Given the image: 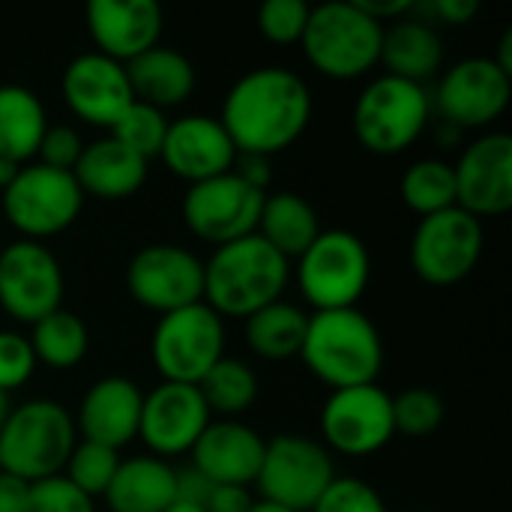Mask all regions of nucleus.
<instances>
[{
  "label": "nucleus",
  "instance_id": "nucleus-1",
  "mask_svg": "<svg viewBox=\"0 0 512 512\" xmlns=\"http://www.w3.org/2000/svg\"><path fill=\"white\" fill-rule=\"evenodd\" d=\"M312 120L306 81L285 66H261L240 75L222 102L219 123L237 153L276 156L297 144Z\"/></svg>",
  "mask_w": 512,
  "mask_h": 512
},
{
  "label": "nucleus",
  "instance_id": "nucleus-2",
  "mask_svg": "<svg viewBox=\"0 0 512 512\" xmlns=\"http://www.w3.org/2000/svg\"><path fill=\"white\" fill-rule=\"evenodd\" d=\"M291 264L264 237L249 234L216 246L204 261V303L225 318H249L258 309L282 300Z\"/></svg>",
  "mask_w": 512,
  "mask_h": 512
},
{
  "label": "nucleus",
  "instance_id": "nucleus-3",
  "mask_svg": "<svg viewBox=\"0 0 512 512\" xmlns=\"http://www.w3.org/2000/svg\"><path fill=\"white\" fill-rule=\"evenodd\" d=\"M300 357L330 390H345L378 381L384 366V342L378 327L357 306L330 309L309 315Z\"/></svg>",
  "mask_w": 512,
  "mask_h": 512
},
{
  "label": "nucleus",
  "instance_id": "nucleus-4",
  "mask_svg": "<svg viewBox=\"0 0 512 512\" xmlns=\"http://www.w3.org/2000/svg\"><path fill=\"white\" fill-rule=\"evenodd\" d=\"M78 444L75 417L54 399H30L0 426V471L24 483L54 477Z\"/></svg>",
  "mask_w": 512,
  "mask_h": 512
},
{
  "label": "nucleus",
  "instance_id": "nucleus-5",
  "mask_svg": "<svg viewBox=\"0 0 512 512\" xmlns=\"http://www.w3.org/2000/svg\"><path fill=\"white\" fill-rule=\"evenodd\" d=\"M381 36L384 24L369 18L354 0H330L312 6L300 45L321 75L351 81L378 66Z\"/></svg>",
  "mask_w": 512,
  "mask_h": 512
},
{
  "label": "nucleus",
  "instance_id": "nucleus-6",
  "mask_svg": "<svg viewBox=\"0 0 512 512\" xmlns=\"http://www.w3.org/2000/svg\"><path fill=\"white\" fill-rule=\"evenodd\" d=\"M429 114L432 99L423 84L384 72L360 90L351 120L360 147L378 156H396L423 135Z\"/></svg>",
  "mask_w": 512,
  "mask_h": 512
},
{
  "label": "nucleus",
  "instance_id": "nucleus-7",
  "mask_svg": "<svg viewBox=\"0 0 512 512\" xmlns=\"http://www.w3.org/2000/svg\"><path fill=\"white\" fill-rule=\"evenodd\" d=\"M372 279V255L366 243L345 228L321 231L297 258V282L315 312L354 309Z\"/></svg>",
  "mask_w": 512,
  "mask_h": 512
},
{
  "label": "nucleus",
  "instance_id": "nucleus-8",
  "mask_svg": "<svg viewBox=\"0 0 512 512\" xmlns=\"http://www.w3.org/2000/svg\"><path fill=\"white\" fill-rule=\"evenodd\" d=\"M6 222L24 237L42 243L66 231L84 207V192L78 189L72 171H57L42 162H27L15 180L0 192Z\"/></svg>",
  "mask_w": 512,
  "mask_h": 512
},
{
  "label": "nucleus",
  "instance_id": "nucleus-9",
  "mask_svg": "<svg viewBox=\"0 0 512 512\" xmlns=\"http://www.w3.org/2000/svg\"><path fill=\"white\" fill-rule=\"evenodd\" d=\"M150 354L162 381L198 387L201 378L225 357V321L204 300L159 315Z\"/></svg>",
  "mask_w": 512,
  "mask_h": 512
},
{
  "label": "nucleus",
  "instance_id": "nucleus-10",
  "mask_svg": "<svg viewBox=\"0 0 512 512\" xmlns=\"http://www.w3.org/2000/svg\"><path fill=\"white\" fill-rule=\"evenodd\" d=\"M336 480L330 450L303 435H276L264 447L258 468L261 501L291 512H309Z\"/></svg>",
  "mask_w": 512,
  "mask_h": 512
},
{
  "label": "nucleus",
  "instance_id": "nucleus-11",
  "mask_svg": "<svg viewBox=\"0 0 512 512\" xmlns=\"http://www.w3.org/2000/svg\"><path fill=\"white\" fill-rule=\"evenodd\" d=\"M483 255V222L462 207H447L441 213L423 216L411 234V267L414 273L435 285L447 288L474 273Z\"/></svg>",
  "mask_w": 512,
  "mask_h": 512
},
{
  "label": "nucleus",
  "instance_id": "nucleus-12",
  "mask_svg": "<svg viewBox=\"0 0 512 512\" xmlns=\"http://www.w3.org/2000/svg\"><path fill=\"white\" fill-rule=\"evenodd\" d=\"M264 198L267 192L228 171L201 183H189L183 195V219L195 237L225 246L258 231Z\"/></svg>",
  "mask_w": 512,
  "mask_h": 512
},
{
  "label": "nucleus",
  "instance_id": "nucleus-13",
  "mask_svg": "<svg viewBox=\"0 0 512 512\" xmlns=\"http://www.w3.org/2000/svg\"><path fill=\"white\" fill-rule=\"evenodd\" d=\"M126 288L132 300L150 312H177L204 300V261L183 246L150 243L132 255Z\"/></svg>",
  "mask_w": 512,
  "mask_h": 512
},
{
  "label": "nucleus",
  "instance_id": "nucleus-14",
  "mask_svg": "<svg viewBox=\"0 0 512 512\" xmlns=\"http://www.w3.org/2000/svg\"><path fill=\"white\" fill-rule=\"evenodd\" d=\"M321 432L330 450L342 456H372L393 435V396L378 384L333 390L321 408Z\"/></svg>",
  "mask_w": 512,
  "mask_h": 512
},
{
  "label": "nucleus",
  "instance_id": "nucleus-15",
  "mask_svg": "<svg viewBox=\"0 0 512 512\" xmlns=\"http://www.w3.org/2000/svg\"><path fill=\"white\" fill-rule=\"evenodd\" d=\"M63 303L57 255L36 240H15L0 252V306L9 318L36 324Z\"/></svg>",
  "mask_w": 512,
  "mask_h": 512
},
{
  "label": "nucleus",
  "instance_id": "nucleus-16",
  "mask_svg": "<svg viewBox=\"0 0 512 512\" xmlns=\"http://www.w3.org/2000/svg\"><path fill=\"white\" fill-rule=\"evenodd\" d=\"M510 75L492 57H468L450 66L438 87V111L453 129H483L510 105Z\"/></svg>",
  "mask_w": 512,
  "mask_h": 512
},
{
  "label": "nucleus",
  "instance_id": "nucleus-17",
  "mask_svg": "<svg viewBox=\"0 0 512 512\" xmlns=\"http://www.w3.org/2000/svg\"><path fill=\"white\" fill-rule=\"evenodd\" d=\"M207 426L210 408L195 384L162 381L141 402L138 438L156 459L189 453Z\"/></svg>",
  "mask_w": 512,
  "mask_h": 512
},
{
  "label": "nucleus",
  "instance_id": "nucleus-18",
  "mask_svg": "<svg viewBox=\"0 0 512 512\" xmlns=\"http://www.w3.org/2000/svg\"><path fill=\"white\" fill-rule=\"evenodd\" d=\"M456 177V207L483 219L504 216L512 207V138L507 132H489L471 141L459 162Z\"/></svg>",
  "mask_w": 512,
  "mask_h": 512
},
{
  "label": "nucleus",
  "instance_id": "nucleus-19",
  "mask_svg": "<svg viewBox=\"0 0 512 512\" xmlns=\"http://www.w3.org/2000/svg\"><path fill=\"white\" fill-rule=\"evenodd\" d=\"M60 87L75 117L87 120L90 126H105V129H111V123L135 99L129 78H126V66L99 51H84L72 57L69 66L63 69Z\"/></svg>",
  "mask_w": 512,
  "mask_h": 512
},
{
  "label": "nucleus",
  "instance_id": "nucleus-20",
  "mask_svg": "<svg viewBox=\"0 0 512 512\" xmlns=\"http://www.w3.org/2000/svg\"><path fill=\"white\" fill-rule=\"evenodd\" d=\"M165 168L186 183H201L219 174H228L237 159V147L231 144L219 117L207 114H183L168 120V132L159 150Z\"/></svg>",
  "mask_w": 512,
  "mask_h": 512
},
{
  "label": "nucleus",
  "instance_id": "nucleus-21",
  "mask_svg": "<svg viewBox=\"0 0 512 512\" xmlns=\"http://www.w3.org/2000/svg\"><path fill=\"white\" fill-rule=\"evenodd\" d=\"M87 30L99 54L126 66L159 45L162 6L156 0H90Z\"/></svg>",
  "mask_w": 512,
  "mask_h": 512
},
{
  "label": "nucleus",
  "instance_id": "nucleus-22",
  "mask_svg": "<svg viewBox=\"0 0 512 512\" xmlns=\"http://www.w3.org/2000/svg\"><path fill=\"white\" fill-rule=\"evenodd\" d=\"M267 441L240 420H210L195 441L192 468L210 486H249L258 477Z\"/></svg>",
  "mask_w": 512,
  "mask_h": 512
},
{
  "label": "nucleus",
  "instance_id": "nucleus-23",
  "mask_svg": "<svg viewBox=\"0 0 512 512\" xmlns=\"http://www.w3.org/2000/svg\"><path fill=\"white\" fill-rule=\"evenodd\" d=\"M141 402L144 393L132 378L123 375H105L84 393L75 417V432H81L84 441L111 447L120 453L129 441L138 438V420H141Z\"/></svg>",
  "mask_w": 512,
  "mask_h": 512
},
{
  "label": "nucleus",
  "instance_id": "nucleus-24",
  "mask_svg": "<svg viewBox=\"0 0 512 512\" xmlns=\"http://www.w3.org/2000/svg\"><path fill=\"white\" fill-rule=\"evenodd\" d=\"M72 177L78 189L90 198L102 201H123L132 198L147 180V159L123 147L117 138L105 135L84 144Z\"/></svg>",
  "mask_w": 512,
  "mask_h": 512
},
{
  "label": "nucleus",
  "instance_id": "nucleus-25",
  "mask_svg": "<svg viewBox=\"0 0 512 512\" xmlns=\"http://www.w3.org/2000/svg\"><path fill=\"white\" fill-rule=\"evenodd\" d=\"M105 501L111 512H165L177 501V471L156 456L120 459Z\"/></svg>",
  "mask_w": 512,
  "mask_h": 512
},
{
  "label": "nucleus",
  "instance_id": "nucleus-26",
  "mask_svg": "<svg viewBox=\"0 0 512 512\" xmlns=\"http://www.w3.org/2000/svg\"><path fill=\"white\" fill-rule=\"evenodd\" d=\"M126 78L132 96L159 111L186 102L195 90V66L189 63L186 54L165 45H153L150 51L129 60Z\"/></svg>",
  "mask_w": 512,
  "mask_h": 512
},
{
  "label": "nucleus",
  "instance_id": "nucleus-27",
  "mask_svg": "<svg viewBox=\"0 0 512 512\" xmlns=\"http://www.w3.org/2000/svg\"><path fill=\"white\" fill-rule=\"evenodd\" d=\"M378 63L387 66V75L423 84L444 63V39L426 21L399 18L393 27H384Z\"/></svg>",
  "mask_w": 512,
  "mask_h": 512
},
{
  "label": "nucleus",
  "instance_id": "nucleus-28",
  "mask_svg": "<svg viewBox=\"0 0 512 512\" xmlns=\"http://www.w3.org/2000/svg\"><path fill=\"white\" fill-rule=\"evenodd\" d=\"M321 231L324 228L318 222V213L303 195H297V192H267L255 234L264 237L279 255H285L288 261L300 258Z\"/></svg>",
  "mask_w": 512,
  "mask_h": 512
},
{
  "label": "nucleus",
  "instance_id": "nucleus-29",
  "mask_svg": "<svg viewBox=\"0 0 512 512\" xmlns=\"http://www.w3.org/2000/svg\"><path fill=\"white\" fill-rule=\"evenodd\" d=\"M48 129L42 99L21 84L0 87V156L27 165L36 159L39 141Z\"/></svg>",
  "mask_w": 512,
  "mask_h": 512
},
{
  "label": "nucleus",
  "instance_id": "nucleus-30",
  "mask_svg": "<svg viewBox=\"0 0 512 512\" xmlns=\"http://www.w3.org/2000/svg\"><path fill=\"white\" fill-rule=\"evenodd\" d=\"M309 315L285 300H276L246 318V345L261 360L285 363L300 354L306 339Z\"/></svg>",
  "mask_w": 512,
  "mask_h": 512
},
{
  "label": "nucleus",
  "instance_id": "nucleus-31",
  "mask_svg": "<svg viewBox=\"0 0 512 512\" xmlns=\"http://www.w3.org/2000/svg\"><path fill=\"white\" fill-rule=\"evenodd\" d=\"M27 342L33 348L36 363L63 372V369H75L84 360L90 336H87V324L75 312L60 306L57 312L33 324V336Z\"/></svg>",
  "mask_w": 512,
  "mask_h": 512
},
{
  "label": "nucleus",
  "instance_id": "nucleus-32",
  "mask_svg": "<svg viewBox=\"0 0 512 512\" xmlns=\"http://www.w3.org/2000/svg\"><path fill=\"white\" fill-rule=\"evenodd\" d=\"M210 414H222L225 420H237L246 414L258 399V378L255 372L234 357H222L198 384Z\"/></svg>",
  "mask_w": 512,
  "mask_h": 512
},
{
  "label": "nucleus",
  "instance_id": "nucleus-33",
  "mask_svg": "<svg viewBox=\"0 0 512 512\" xmlns=\"http://www.w3.org/2000/svg\"><path fill=\"white\" fill-rule=\"evenodd\" d=\"M402 201L408 210H414L420 219L441 213L447 207H456V177L453 165L444 159H420L408 165L399 183Z\"/></svg>",
  "mask_w": 512,
  "mask_h": 512
},
{
  "label": "nucleus",
  "instance_id": "nucleus-34",
  "mask_svg": "<svg viewBox=\"0 0 512 512\" xmlns=\"http://www.w3.org/2000/svg\"><path fill=\"white\" fill-rule=\"evenodd\" d=\"M165 132H168L165 111H159V108H153L147 102H138V99H132L129 108L111 123V138H117L123 147L144 156L147 162L153 156H159Z\"/></svg>",
  "mask_w": 512,
  "mask_h": 512
},
{
  "label": "nucleus",
  "instance_id": "nucleus-35",
  "mask_svg": "<svg viewBox=\"0 0 512 512\" xmlns=\"http://www.w3.org/2000/svg\"><path fill=\"white\" fill-rule=\"evenodd\" d=\"M120 468V453L111 450V447H102V444H93V441H78L69 462H66V480L75 483L84 495L96 498V495H105L114 474Z\"/></svg>",
  "mask_w": 512,
  "mask_h": 512
},
{
  "label": "nucleus",
  "instance_id": "nucleus-36",
  "mask_svg": "<svg viewBox=\"0 0 512 512\" xmlns=\"http://www.w3.org/2000/svg\"><path fill=\"white\" fill-rule=\"evenodd\" d=\"M444 423V399L429 387L402 390L393 399V426L405 438H429Z\"/></svg>",
  "mask_w": 512,
  "mask_h": 512
},
{
  "label": "nucleus",
  "instance_id": "nucleus-37",
  "mask_svg": "<svg viewBox=\"0 0 512 512\" xmlns=\"http://www.w3.org/2000/svg\"><path fill=\"white\" fill-rule=\"evenodd\" d=\"M309 12H312V6L303 0H267L258 9V27L270 42L291 45V42L303 39Z\"/></svg>",
  "mask_w": 512,
  "mask_h": 512
},
{
  "label": "nucleus",
  "instance_id": "nucleus-38",
  "mask_svg": "<svg viewBox=\"0 0 512 512\" xmlns=\"http://www.w3.org/2000/svg\"><path fill=\"white\" fill-rule=\"evenodd\" d=\"M309 512H387L378 489L357 477H336Z\"/></svg>",
  "mask_w": 512,
  "mask_h": 512
},
{
  "label": "nucleus",
  "instance_id": "nucleus-39",
  "mask_svg": "<svg viewBox=\"0 0 512 512\" xmlns=\"http://www.w3.org/2000/svg\"><path fill=\"white\" fill-rule=\"evenodd\" d=\"M27 512H96L93 498L84 495L63 474L30 483V507Z\"/></svg>",
  "mask_w": 512,
  "mask_h": 512
},
{
  "label": "nucleus",
  "instance_id": "nucleus-40",
  "mask_svg": "<svg viewBox=\"0 0 512 512\" xmlns=\"http://www.w3.org/2000/svg\"><path fill=\"white\" fill-rule=\"evenodd\" d=\"M36 372V357L27 336L0 330V390L9 396L12 390L24 387Z\"/></svg>",
  "mask_w": 512,
  "mask_h": 512
},
{
  "label": "nucleus",
  "instance_id": "nucleus-41",
  "mask_svg": "<svg viewBox=\"0 0 512 512\" xmlns=\"http://www.w3.org/2000/svg\"><path fill=\"white\" fill-rule=\"evenodd\" d=\"M81 150H84L81 135L72 126H48L42 141H39L36 162H42L48 168H57V171H72Z\"/></svg>",
  "mask_w": 512,
  "mask_h": 512
},
{
  "label": "nucleus",
  "instance_id": "nucleus-42",
  "mask_svg": "<svg viewBox=\"0 0 512 512\" xmlns=\"http://www.w3.org/2000/svg\"><path fill=\"white\" fill-rule=\"evenodd\" d=\"M240 180H246L249 186L270 192V180H273V168H270V156H258V153H237L234 168H231Z\"/></svg>",
  "mask_w": 512,
  "mask_h": 512
},
{
  "label": "nucleus",
  "instance_id": "nucleus-43",
  "mask_svg": "<svg viewBox=\"0 0 512 512\" xmlns=\"http://www.w3.org/2000/svg\"><path fill=\"white\" fill-rule=\"evenodd\" d=\"M255 501L246 486H210L204 498V512H249Z\"/></svg>",
  "mask_w": 512,
  "mask_h": 512
},
{
  "label": "nucleus",
  "instance_id": "nucleus-44",
  "mask_svg": "<svg viewBox=\"0 0 512 512\" xmlns=\"http://www.w3.org/2000/svg\"><path fill=\"white\" fill-rule=\"evenodd\" d=\"M30 507V483L0 471V512H27Z\"/></svg>",
  "mask_w": 512,
  "mask_h": 512
},
{
  "label": "nucleus",
  "instance_id": "nucleus-45",
  "mask_svg": "<svg viewBox=\"0 0 512 512\" xmlns=\"http://www.w3.org/2000/svg\"><path fill=\"white\" fill-rule=\"evenodd\" d=\"M369 18H375L378 24H384V21H390V18H405L408 12H414L417 9V3L414 0H354Z\"/></svg>",
  "mask_w": 512,
  "mask_h": 512
},
{
  "label": "nucleus",
  "instance_id": "nucleus-46",
  "mask_svg": "<svg viewBox=\"0 0 512 512\" xmlns=\"http://www.w3.org/2000/svg\"><path fill=\"white\" fill-rule=\"evenodd\" d=\"M480 3L477 0H435L432 12L438 18H444L447 24H468L477 15Z\"/></svg>",
  "mask_w": 512,
  "mask_h": 512
},
{
  "label": "nucleus",
  "instance_id": "nucleus-47",
  "mask_svg": "<svg viewBox=\"0 0 512 512\" xmlns=\"http://www.w3.org/2000/svg\"><path fill=\"white\" fill-rule=\"evenodd\" d=\"M501 51H498V57H492L507 75L512 78V30H504V36H501V45H498Z\"/></svg>",
  "mask_w": 512,
  "mask_h": 512
},
{
  "label": "nucleus",
  "instance_id": "nucleus-48",
  "mask_svg": "<svg viewBox=\"0 0 512 512\" xmlns=\"http://www.w3.org/2000/svg\"><path fill=\"white\" fill-rule=\"evenodd\" d=\"M21 171V165L18 162H12V159H6V156H0V192L15 180V174Z\"/></svg>",
  "mask_w": 512,
  "mask_h": 512
},
{
  "label": "nucleus",
  "instance_id": "nucleus-49",
  "mask_svg": "<svg viewBox=\"0 0 512 512\" xmlns=\"http://www.w3.org/2000/svg\"><path fill=\"white\" fill-rule=\"evenodd\" d=\"M165 512H204V507H201V504H192V501H180V498H177V501H174V504H171Z\"/></svg>",
  "mask_w": 512,
  "mask_h": 512
},
{
  "label": "nucleus",
  "instance_id": "nucleus-50",
  "mask_svg": "<svg viewBox=\"0 0 512 512\" xmlns=\"http://www.w3.org/2000/svg\"><path fill=\"white\" fill-rule=\"evenodd\" d=\"M249 512H291V510H285V507H279V504H270V501H255V504L249 507Z\"/></svg>",
  "mask_w": 512,
  "mask_h": 512
},
{
  "label": "nucleus",
  "instance_id": "nucleus-51",
  "mask_svg": "<svg viewBox=\"0 0 512 512\" xmlns=\"http://www.w3.org/2000/svg\"><path fill=\"white\" fill-rule=\"evenodd\" d=\"M9 411H12V408H9V396H6V393L0 390V426L6 423V417H9Z\"/></svg>",
  "mask_w": 512,
  "mask_h": 512
}]
</instances>
